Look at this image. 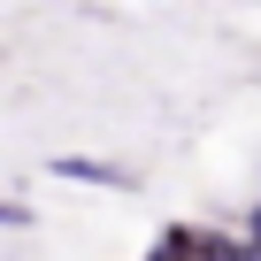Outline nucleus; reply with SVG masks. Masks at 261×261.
Returning <instances> with one entry per match:
<instances>
[{
    "label": "nucleus",
    "instance_id": "1",
    "mask_svg": "<svg viewBox=\"0 0 261 261\" xmlns=\"http://www.w3.org/2000/svg\"><path fill=\"white\" fill-rule=\"evenodd\" d=\"M54 177H77V185H130V169H108V162H85V154L54 162Z\"/></svg>",
    "mask_w": 261,
    "mask_h": 261
},
{
    "label": "nucleus",
    "instance_id": "2",
    "mask_svg": "<svg viewBox=\"0 0 261 261\" xmlns=\"http://www.w3.org/2000/svg\"><path fill=\"white\" fill-rule=\"evenodd\" d=\"M0 223H31V215H23V207H16V200H0Z\"/></svg>",
    "mask_w": 261,
    "mask_h": 261
}]
</instances>
